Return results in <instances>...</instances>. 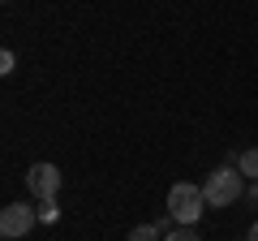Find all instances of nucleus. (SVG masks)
Wrapping results in <instances>:
<instances>
[{"instance_id": "nucleus-1", "label": "nucleus", "mask_w": 258, "mask_h": 241, "mask_svg": "<svg viewBox=\"0 0 258 241\" xmlns=\"http://www.w3.org/2000/svg\"><path fill=\"white\" fill-rule=\"evenodd\" d=\"M203 194H207V207H232V203H241V198H245V172L232 168V164L215 168V172L203 181Z\"/></svg>"}, {"instance_id": "nucleus-2", "label": "nucleus", "mask_w": 258, "mask_h": 241, "mask_svg": "<svg viewBox=\"0 0 258 241\" xmlns=\"http://www.w3.org/2000/svg\"><path fill=\"white\" fill-rule=\"evenodd\" d=\"M203 211H207V194H203V186H194V181H176V186L168 190V215H172L176 224L194 228Z\"/></svg>"}, {"instance_id": "nucleus-3", "label": "nucleus", "mask_w": 258, "mask_h": 241, "mask_svg": "<svg viewBox=\"0 0 258 241\" xmlns=\"http://www.w3.org/2000/svg\"><path fill=\"white\" fill-rule=\"evenodd\" d=\"M35 224H39V207L9 203L5 211H0V237H5V241H22V237H30Z\"/></svg>"}, {"instance_id": "nucleus-4", "label": "nucleus", "mask_w": 258, "mask_h": 241, "mask_svg": "<svg viewBox=\"0 0 258 241\" xmlns=\"http://www.w3.org/2000/svg\"><path fill=\"white\" fill-rule=\"evenodd\" d=\"M26 186H30V194H35L39 203H43V198H56L60 194V168L47 164V159H39V164L26 168Z\"/></svg>"}, {"instance_id": "nucleus-5", "label": "nucleus", "mask_w": 258, "mask_h": 241, "mask_svg": "<svg viewBox=\"0 0 258 241\" xmlns=\"http://www.w3.org/2000/svg\"><path fill=\"white\" fill-rule=\"evenodd\" d=\"M237 168L245 172V181H258V147L241 151V155H237Z\"/></svg>"}, {"instance_id": "nucleus-6", "label": "nucleus", "mask_w": 258, "mask_h": 241, "mask_svg": "<svg viewBox=\"0 0 258 241\" xmlns=\"http://www.w3.org/2000/svg\"><path fill=\"white\" fill-rule=\"evenodd\" d=\"M125 241H164V237H159L155 224H138V228H129V237H125Z\"/></svg>"}, {"instance_id": "nucleus-7", "label": "nucleus", "mask_w": 258, "mask_h": 241, "mask_svg": "<svg viewBox=\"0 0 258 241\" xmlns=\"http://www.w3.org/2000/svg\"><path fill=\"white\" fill-rule=\"evenodd\" d=\"M39 220H43V224H56V220H60V207H56V198H43V203H39Z\"/></svg>"}, {"instance_id": "nucleus-8", "label": "nucleus", "mask_w": 258, "mask_h": 241, "mask_svg": "<svg viewBox=\"0 0 258 241\" xmlns=\"http://www.w3.org/2000/svg\"><path fill=\"white\" fill-rule=\"evenodd\" d=\"M164 241H203V237H198V232H194V228H185V224H181V228L164 232Z\"/></svg>"}, {"instance_id": "nucleus-9", "label": "nucleus", "mask_w": 258, "mask_h": 241, "mask_svg": "<svg viewBox=\"0 0 258 241\" xmlns=\"http://www.w3.org/2000/svg\"><path fill=\"white\" fill-rule=\"evenodd\" d=\"M13 69H18V56H13V52H0V74H13Z\"/></svg>"}, {"instance_id": "nucleus-10", "label": "nucleus", "mask_w": 258, "mask_h": 241, "mask_svg": "<svg viewBox=\"0 0 258 241\" xmlns=\"http://www.w3.org/2000/svg\"><path fill=\"white\" fill-rule=\"evenodd\" d=\"M245 241H258V220L249 224V232H245Z\"/></svg>"}]
</instances>
